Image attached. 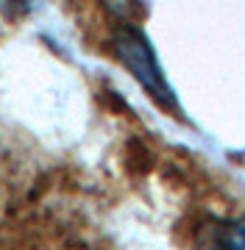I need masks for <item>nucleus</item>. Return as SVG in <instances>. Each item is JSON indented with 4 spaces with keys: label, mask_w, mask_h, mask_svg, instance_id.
Returning <instances> with one entry per match:
<instances>
[{
    "label": "nucleus",
    "mask_w": 245,
    "mask_h": 250,
    "mask_svg": "<svg viewBox=\"0 0 245 250\" xmlns=\"http://www.w3.org/2000/svg\"><path fill=\"white\" fill-rule=\"evenodd\" d=\"M6 6L11 9V17H22L34 6V0H6Z\"/></svg>",
    "instance_id": "obj_4"
},
{
    "label": "nucleus",
    "mask_w": 245,
    "mask_h": 250,
    "mask_svg": "<svg viewBox=\"0 0 245 250\" xmlns=\"http://www.w3.org/2000/svg\"><path fill=\"white\" fill-rule=\"evenodd\" d=\"M212 242L215 245H228V248H245V223L220 225V233Z\"/></svg>",
    "instance_id": "obj_2"
},
{
    "label": "nucleus",
    "mask_w": 245,
    "mask_h": 250,
    "mask_svg": "<svg viewBox=\"0 0 245 250\" xmlns=\"http://www.w3.org/2000/svg\"><path fill=\"white\" fill-rule=\"evenodd\" d=\"M111 47H114L117 59L123 62V67L139 81V86L151 95L156 106L170 111L173 117H181V103L176 98L170 81L164 78V70L156 59L151 39L139 28L131 25V22H120L111 34Z\"/></svg>",
    "instance_id": "obj_1"
},
{
    "label": "nucleus",
    "mask_w": 245,
    "mask_h": 250,
    "mask_svg": "<svg viewBox=\"0 0 245 250\" xmlns=\"http://www.w3.org/2000/svg\"><path fill=\"white\" fill-rule=\"evenodd\" d=\"M103 6H109L117 17H134L136 11H142V3L139 0H103Z\"/></svg>",
    "instance_id": "obj_3"
}]
</instances>
